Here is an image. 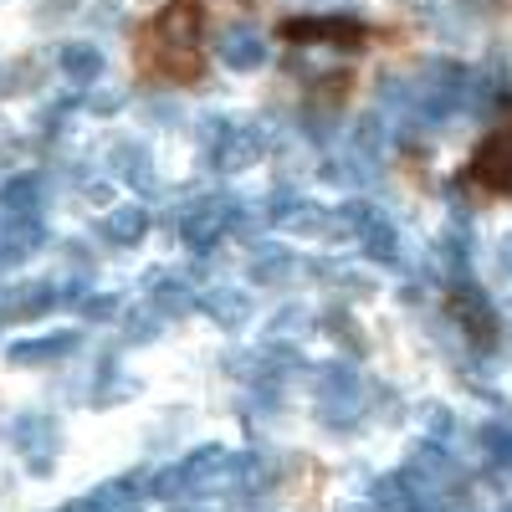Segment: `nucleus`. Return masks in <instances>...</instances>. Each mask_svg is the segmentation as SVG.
<instances>
[{"label":"nucleus","mask_w":512,"mask_h":512,"mask_svg":"<svg viewBox=\"0 0 512 512\" xmlns=\"http://www.w3.org/2000/svg\"><path fill=\"white\" fill-rule=\"evenodd\" d=\"M77 308H82V318L103 323V318H113V313H118V297H113V292H93V297H77Z\"/></svg>","instance_id":"27"},{"label":"nucleus","mask_w":512,"mask_h":512,"mask_svg":"<svg viewBox=\"0 0 512 512\" xmlns=\"http://www.w3.org/2000/svg\"><path fill=\"white\" fill-rule=\"evenodd\" d=\"M241 221V200H226V195H210V200H200L190 216H185V226H180V236H185V246L190 251H210L231 226Z\"/></svg>","instance_id":"4"},{"label":"nucleus","mask_w":512,"mask_h":512,"mask_svg":"<svg viewBox=\"0 0 512 512\" xmlns=\"http://www.w3.org/2000/svg\"><path fill=\"white\" fill-rule=\"evenodd\" d=\"M226 446H200V451H190L185 461H175L180 466V477H185V487H200V482H210V477H216L221 472V466H226Z\"/></svg>","instance_id":"20"},{"label":"nucleus","mask_w":512,"mask_h":512,"mask_svg":"<svg viewBox=\"0 0 512 512\" xmlns=\"http://www.w3.org/2000/svg\"><path fill=\"white\" fill-rule=\"evenodd\" d=\"M405 477H410L415 487H425V492H441V497H446V492L461 482V466L446 456V446H441V441H420V446L410 451Z\"/></svg>","instance_id":"6"},{"label":"nucleus","mask_w":512,"mask_h":512,"mask_svg":"<svg viewBox=\"0 0 512 512\" xmlns=\"http://www.w3.org/2000/svg\"><path fill=\"white\" fill-rule=\"evenodd\" d=\"M175 512H210V507H175Z\"/></svg>","instance_id":"34"},{"label":"nucleus","mask_w":512,"mask_h":512,"mask_svg":"<svg viewBox=\"0 0 512 512\" xmlns=\"http://www.w3.org/2000/svg\"><path fill=\"white\" fill-rule=\"evenodd\" d=\"M154 333H159V313H154V308H144V313L128 318V344H144V338H154Z\"/></svg>","instance_id":"29"},{"label":"nucleus","mask_w":512,"mask_h":512,"mask_svg":"<svg viewBox=\"0 0 512 512\" xmlns=\"http://www.w3.org/2000/svg\"><path fill=\"white\" fill-rule=\"evenodd\" d=\"M216 52H221V62L231 72H256L267 62V41H262V31H251V26H226Z\"/></svg>","instance_id":"9"},{"label":"nucleus","mask_w":512,"mask_h":512,"mask_svg":"<svg viewBox=\"0 0 512 512\" xmlns=\"http://www.w3.org/2000/svg\"><path fill=\"white\" fill-rule=\"evenodd\" d=\"M425 425H431V441H446L456 420H451V410H446V405H436V410H425Z\"/></svg>","instance_id":"31"},{"label":"nucleus","mask_w":512,"mask_h":512,"mask_svg":"<svg viewBox=\"0 0 512 512\" xmlns=\"http://www.w3.org/2000/svg\"><path fill=\"white\" fill-rule=\"evenodd\" d=\"M195 303H200L210 318H216L221 328H241V323L251 318V297L236 292V287H200Z\"/></svg>","instance_id":"11"},{"label":"nucleus","mask_w":512,"mask_h":512,"mask_svg":"<svg viewBox=\"0 0 512 512\" xmlns=\"http://www.w3.org/2000/svg\"><path fill=\"white\" fill-rule=\"evenodd\" d=\"M88 108H93V113H118V108H123V93H93Z\"/></svg>","instance_id":"32"},{"label":"nucleus","mask_w":512,"mask_h":512,"mask_svg":"<svg viewBox=\"0 0 512 512\" xmlns=\"http://www.w3.org/2000/svg\"><path fill=\"white\" fill-rule=\"evenodd\" d=\"M313 395H318V405L328 410L333 425H349L359 415V369L344 364V359L318 364L313 369Z\"/></svg>","instance_id":"3"},{"label":"nucleus","mask_w":512,"mask_h":512,"mask_svg":"<svg viewBox=\"0 0 512 512\" xmlns=\"http://www.w3.org/2000/svg\"><path fill=\"white\" fill-rule=\"evenodd\" d=\"M82 349V333H47V338H26V344H11L6 359L11 364H52V359H67Z\"/></svg>","instance_id":"10"},{"label":"nucleus","mask_w":512,"mask_h":512,"mask_svg":"<svg viewBox=\"0 0 512 512\" xmlns=\"http://www.w3.org/2000/svg\"><path fill=\"white\" fill-rule=\"evenodd\" d=\"M451 308H456L461 328L472 333V338H492V308H487V297H482L477 287L456 282V292H451Z\"/></svg>","instance_id":"13"},{"label":"nucleus","mask_w":512,"mask_h":512,"mask_svg":"<svg viewBox=\"0 0 512 512\" xmlns=\"http://www.w3.org/2000/svg\"><path fill=\"white\" fill-rule=\"evenodd\" d=\"M303 323H308V313H303V308H287V313H277V318L267 323L272 344H282V338H292V328H303Z\"/></svg>","instance_id":"28"},{"label":"nucleus","mask_w":512,"mask_h":512,"mask_svg":"<svg viewBox=\"0 0 512 512\" xmlns=\"http://www.w3.org/2000/svg\"><path fill=\"white\" fill-rule=\"evenodd\" d=\"M41 200H47L41 175H16L6 190H0V210H11V216H41Z\"/></svg>","instance_id":"17"},{"label":"nucleus","mask_w":512,"mask_h":512,"mask_svg":"<svg viewBox=\"0 0 512 512\" xmlns=\"http://www.w3.org/2000/svg\"><path fill=\"white\" fill-rule=\"evenodd\" d=\"M369 497H374V502H369L374 512H410V502H415V487H410V477L400 472V477H379Z\"/></svg>","instance_id":"21"},{"label":"nucleus","mask_w":512,"mask_h":512,"mask_svg":"<svg viewBox=\"0 0 512 512\" xmlns=\"http://www.w3.org/2000/svg\"><path fill=\"white\" fill-rule=\"evenodd\" d=\"M359 241H364V251L374 256L379 267H395V262H400V236H395V226H390V216H384V210L369 221V231H364Z\"/></svg>","instance_id":"19"},{"label":"nucleus","mask_w":512,"mask_h":512,"mask_svg":"<svg viewBox=\"0 0 512 512\" xmlns=\"http://www.w3.org/2000/svg\"><path fill=\"white\" fill-rule=\"evenodd\" d=\"M16 446L26 456L31 477H52V466H57V420L41 415V410H26L16 420Z\"/></svg>","instance_id":"5"},{"label":"nucleus","mask_w":512,"mask_h":512,"mask_svg":"<svg viewBox=\"0 0 512 512\" xmlns=\"http://www.w3.org/2000/svg\"><path fill=\"white\" fill-rule=\"evenodd\" d=\"M282 36H292V41H338V47H354L364 31H359L354 21H287Z\"/></svg>","instance_id":"14"},{"label":"nucleus","mask_w":512,"mask_h":512,"mask_svg":"<svg viewBox=\"0 0 512 512\" xmlns=\"http://www.w3.org/2000/svg\"><path fill=\"white\" fill-rule=\"evenodd\" d=\"M47 246V231H41V216H11V210H0V267L11 262H26Z\"/></svg>","instance_id":"7"},{"label":"nucleus","mask_w":512,"mask_h":512,"mask_svg":"<svg viewBox=\"0 0 512 512\" xmlns=\"http://www.w3.org/2000/svg\"><path fill=\"white\" fill-rule=\"evenodd\" d=\"M134 390H139V379H103L93 400H98V405H113V400H128Z\"/></svg>","instance_id":"30"},{"label":"nucleus","mask_w":512,"mask_h":512,"mask_svg":"<svg viewBox=\"0 0 512 512\" xmlns=\"http://www.w3.org/2000/svg\"><path fill=\"white\" fill-rule=\"evenodd\" d=\"M477 441H482V451H487V461H492V466H502V461L512 456V441H507V425H502V420L477 425Z\"/></svg>","instance_id":"25"},{"label":"nucleus","mask_w":512,"mask_h":512,"mask_svg":"<svg viewBox=\"0 0 512 512\" xmlns=\"http://www.w3.org/2000/svg\"><path fill=\"white\" fill-rule=\"evenodd\" d=\"M338 512H374V507H338Z\"/></svg>","instance_id":"33"},{"label":"nucleus","mask_w":512,"mask_h":512,"mask_svg":"<svg viewBox=\"0 0 512 512\" xmlns=\"http://www.w3.org/2000/svg\"><path fill=\"white\" fill-rule=\"evenodd\" d=\"M57 67L72 82H98L103 77V52L93 47V41H67V47L57 52Z\"/></svg>","instance_id":"16"},{"label":"nucleus","mask_w":512,"mask_h":512,"mask_svg":"<svg viewBox=\"0 0 512 512\" xmlns=\"http://www.w3.org/2000/svg\"><path fill=\"white\" fill-rule=\"evenodd\" d=\"M113 164H123V180H128V185H139V190L154 185V164H149V154H144L139 144H123V149L113 154Z\"/></svg>","instance_id":"23"},{"label":"nucleus","mask_w":512,"mask_h":512,"mask_svg":"<svg viewBox=\"0 0 512 512\" xmlns=\"http://www.w3.org/2000/svg\"><path fill=\"white\" fill-rule=\"evenodd\" d=\"M441 267H446V277L451 282H461L466 277V262H472V241H466V226H451L446 236H441Z\"/></svg>","instance_id":"22"},{"label":"nucleus","mask_w":512,"mask_h":512,"mask_svg":"<svg viewBox=\"0 0 512 512\" xmlns=\"http://www.w3.org/2000/svg\"><path fill=\"white\" fill-rule=\"evenodd\" d=\"M57 308V287L47 282H26V287H0V323H26Z\"/></svg>","instance_id":"8"},{"label":"nucleus","mask_w":512,"mask_h":512,"mask_svg":"<svg viewBox=\"0 0 512 512\" xmlns=\"http://www.w3.org/2000/svg\"><path fill=\"white\" fill-rule=\"evenodd\" d=\"M354 144H359L364 154H379V149H384V128H379L374 113H364V118L354 123Z\"/></svg>","instance_id":"26"},{"label":"nucleus","mask_w":512,"mask_h":512,"mask_svg":"<svg viewBox=\"0 0 512 512\" xmlns=\"http://www.w3.org/2000/svg\"><path fill=\"white\" fill-rule=\"evenodd\" d=\"M251 277H256V282H287V277H292V251L262 246V256L251 262Z\"/></svg>","instance_id":"24"},{"label":"nucleus","mask_w":512,"mask_h":512,"mask_svg":"<svg viewBox=\"0 0 512 512\" xmlns=\"http://www.w3.org/2000/svg\"><path fill=\"white\" fill-rule=\"evenodd\" d=\"M195 36H200V6L195 0H169L154 21V41L175 77H195Z\"/></svg>","instance_id":"1"},{"label":"nucleus","mask_w":512,"mask_h":512,"mask_svg":"<svg viewBox=\"0 0 512 512\" xmlns=\"http://www.w3.org/2000/svg\"><path fill=\"white\" fill-rule=\"evenodd\" d=\"M149 308H154L159 318H180V313L195 308V287L180 282V277H159V282L149 287Z\"/></svg>","instance_id":"18"},{"label":"nucleus","mask_w":512,"mask_h":512,"mask_svg":"<svg viewBox=\"0 0 512 512\" xmlns=\"http://www.w3.org/2000/svg\"><path fill=\"white\" fill-rule=\"evenodd\" d=\"M113 512H139V507H113Z\"/></svg>","instance_id":"35"},{"label":"nucleus","mask_w":512,"mask_h":512,"mask_svg":"<svg viewBox=\"0 0 512 512\" xmlns=\"http://www.w3.org/2000/svg\"><path fill=\"white\" fill-rule=\"evenodd\" d=\"M205 144H210L216 169H226V175L251 169L256 159H262V149H267V139L256 134L251 123H226V118H205Z\"/></svg>","instance_id":"2"},{"label":"nucleus","mask_w":512,"mask_h":512,"mask_svg":"<svg viewBox=\"0 0 512 512\" xmlns=\"http://www.w3.org/2000/svg\"><path fill=\"white\" fill-rule=\"evenodd\" d=\"M472 169H477V180L487 185V190H507V128H492V134L477 144V159H472Z\"/></svg>","instance_id":"12"},{"label":"nucleus","mask_w":512,"mask_h":512,"mask_svg":"<svg viewBox=\"0 0 512 512\" xmlns=\"http://www.w3.org/2000/svg\"><path fill=\"white\" fill-rule=\"evenodd\" d=\"M144 231H149V210L144 205H113L108 216H103V236L113 246H134Z\"/></svg>","instance_id":"15"}]
</instances>
